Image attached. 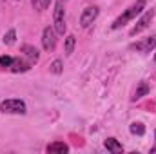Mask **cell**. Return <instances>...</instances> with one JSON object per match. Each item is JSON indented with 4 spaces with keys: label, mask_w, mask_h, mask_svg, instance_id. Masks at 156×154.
Returning <instances> with one entry per match:
<instances>
[{
    "label": "cell",
    "mask_w": 156,
    "mask_h": 154,
    "mask_svg": "<svg viewBox=\"0 0 156 154\" xmlns=\"http://www.w3.org/2000/svg\"><path fill=\"white\" fill-rule=\"evenodd\" d=\"M15 38H16V31H15V29H9V31L4 35V44H5V45H13V44H15Z\"/></svg>",
    "instance_id": "15"
},
{
    "label": "cell",
    "mask_w": 156,
    "mask_h": 154,
    "mask_svg": "<svg viewBox=\"0 0 156 154\" xmlns=\"http://www.w3.org/2000/svg\"><path fill=\"white\" fill-rule=\"evenodd\" d=\"M147 93H149V83H147V82H140V85H138L136 91H134L133 100H140V98H144Z\"/></svg>",
    "instance_id": "12"
},
{
    "label": "cell",
    "mask_w": 156,
    "mask_h": 154,
    "mask_svg": "<svg viewBox=\"0 0 156 154\" xmlns=\"http://www.w3.org/2000/svg\"><path fill=\"white\" fill-rule=\"evenodd\" d=\"M104 145H105V149H107L109 152H113V154L123 152V147H122V143L118 142L116 138H107V140L104 142Z\"/></svg>",
    "instance_id": "9"
},
{
    "label": "cell",
    "mask_w": 156,
    "mask_h": 154,
    "mask_svg": "<svg viewBox=\"0 0 156 154\" xmlns=\"http://www.w3.org/2000/svg\"><path fill=\"white\" fill-rule=\"evenodd\" d=\"M31 4H33V5H35V7H37V0H31Z\"/></svg>",
    "instance_id": "20"
},
{
    "label": "cell",
    "mask_w": 156,
    "mask_h": 154,
    "mask_svg": "<svg viewBox=\"0 0 156 154\" xmlns=\"http://www.w3.org/2000/svg\"><path fill=\"white\" fill-rule=\"evenodd\" d=\"M154 142H156V131H154ZM151 152H156V145L153 147V149H151Z\"/></svg>",
    "instance_id": "19"
},
{
    "label": "cell",
    "mask_w": 156,
    "mask_h": 154,
    "mask_svg": "<svg viewBox=\"0 0 156 154\" xmlns=\"http://www.w3.org/2000/svg\"><path fill=\"white\" fill-rule=\"evenodd\" d=\"M31 69V62L29 60H22V58H13V64L9 67L11 73H26Z\"/></svg>",
    "instance_id": "8"
},
{
    "label": "cell",
    "mask_w": 156,
    "mask_h": 154,
    "mask_svg": "<svg viewBox=\"0 0 156 154\" xmlns=\"http://www.w3.org/2000/svg\"><path fill=\"white\" fill-rule=\"evenodd\" d=\"M22 53L27 56V60H29L31 64H33V62H37V60H38V56H40L38 49H37V47H33V45H27V44H26V45H22Z\"/></svg>",
    "instance_id": "11"
},
{
    "label": "cell",
    "mask_w": 156,
    "mask_h": 154,
    "mask_svg": "<svg viewBox=\"0 0 156 154\" xmlns=\"http://www.w3.org/2000/svg\"><path fill=\"white\" fill-rule=\"evenodd\" d=\"M53 24H55V31L56 35H64L67 26H66V9L62 2L55 4V11H53Z\"/></svg>",
    "instance_id": "3"
},
{
    "label": "cell",
    "mask_w": 156,
    "mask_h": 154,
    "mask_svg": "<svg viewBox=\"0 0 156 154\" xmlns=\"http://www.w3.org/2000/svg\"><path fill=\"white\" fill-rule=\"evenodd\" d=\"M129 131H131V134H134V136H144V134H145V125H144L142 121H133V123L129 125Z\"/></svg>",
    "instance_id": "13"
},
{
    "label": "cell",
    "mask_w": 156,
    "mask_h": 154,
    "mask_svg": "<svg viewBox=\"0 0 156 154\" xmlns=\"http://www.w3.org/2000/svg\"><path fill=\"white\" fill-rule=\"evenodd\" d=\"M154 47H156V35L142 40V42L133 44V45H131V51H136V53H151Z\"/></svg>",
    "instance_id": "7"
},
{
    "label": "cell",
    "mask_w": 156,
    "mask_h": 154,
    "mask_svg": "<svg viewBox=\"0 0 156 154\" xmlns=\"http://www.w3.org/2000/svg\"><path fill=\"white\" fill-rule=\"evenodd\" d=\"M75 45H76V38H75L73 35H67V37H66V42H64V49H66V54H67V56L73 54Z\"/></svg>",
    "instance_id": "14"
},
{
    "label": "cell",
    "mask_w": 156,
    "mask_h": 154,
    "mask_svg": "<svg viewBox=\"0 0 156 154\" xmlns=\"http://www.w3.org/2000/svg\"><path fill=\"white\" fill-rule=\"evenodd\" d=\"M153 18H154V11H153V9H151V11H145V13H144V15L140 16V20L136 22V26H134V27L131 29V37H134V35L142 33L144 29H147Z\"/></svg>",
    "instance_id": "6"
},
{
    "label": "cell",
    "mask_w": 156,
    "mask_h": 154,
    "mask_svg": "<svg viewBox=\"0 0 156 154\" xmlns=\"http://www.w3.org/2000/svg\"><path fill=\"white\" fill-rule=\"evenodd\" d=\"M154 62H156V53H154Z\"/></svg>",
    "instance_id": "21"
},
{
    "label": "cell",
    "mask_w": 156,
    "mask_h": 154,
    "mask_svg": "<svg viewBox=\"0 0 156 154\" xmlns=\"http://www.w3.org/2000/svg\"><path fill=\"white\" fill-rule=\"evenodd\" d=\"M49 4H51V0H37V9L38 11H44V9L49 7Z\"/></svg>",
    "instance_id": "18"
},
{
    "label": "cell",
    "mask_w": 156,
    "mask_h": 154,
    "mask_svg": "<svg viewBox=\"0 0 156 154\" xmlns=\"http://www.w3.org/2000/svg\"><path fill=\"white\" fill-rule=\"evenodd\" d=\"M47 152H58V154H66L69 152V145L67 143H64V142H55V143H51V145H47V149H45Z\"/></svg>",
    "instance_id": "10"
},
{
    "label": "cell",
    "mask_w": 156,
    "mask_h": 154,
    "mask_svg": "<svg viewBox=\"0 0 156 154\" xmlns=\"http://www.w3.org/2000/svg\"><path fill=\"white\" fill-rule=\"evenodd\" d=\"M0 111L4 114H26L27 105H26V102H22L18 98H7L0 103Z\"/></svg>",
    "instance_id": "2"
},
{
    "label": "cell",
    "mask_w": 156,
    "mask_h": 154,
    "mask_svg": "<svg viewBox=\"0 0 156 154\" xmlns=\"http://www.w3.org/2000/svg\"><path fill=\"white\" fill-rule=\"evenodd\" d=\"M42 47L47 53L55 51V47H56V31H55V27H45L44 29V33H42Z\"/></svg>",
    "instance_id": "5"
},
{
    "label": "cell",
    "mask_w": 156,
    "mask_h": 154,
    "mask_svg": "<svg viewBox=\"0 0 156 154\" xmlns=\"http://www.w3.org/2000/svg\"><path fill=\"white\" fill-rule=\"evenodd\" d=\"M62 71H64L62 60H55V62L51 64V73H53V75H62Z\"/></svg>",
    "instance_id": "16"
},
{
    "label": "cell",
    "mask_w": 156,
    "mask_h": 154,
    "mask_svg": "<svg viewBox=\"0 0 156 154\" xmlns=\"http://www.w3.org/2000/svg\"><path fill=\"white\" fill-rule=\"evenodd\" d=\"M145 9V0H136L133 5H129L125 11H123V15H120L116 20L113 22V29H120V27H123L127 22H131V20H134L138 15H142V11Z\"/></svg>",
    "instance_id": "1"
},
{
    "label": "cell",
    "mask_w": 156,
    "mask_h": 154,
    "mask_svg": "<svg viewBox=\"0 0 156 154\" xmlns=\"http://www.w3.org/2000/svg\"><path fill=\"white\" fill-rule=\"evenodd\" d=\"M98 15H100V9L96 7V5H89V7H85L83 11H82V15H80V26L85 29V27H89L96 18H98Z\"/></svg>",
    "instance_id": "4"
},
{
    "label": "cell",
    "mask_w": 156,
    "mask_h": 154,
    "mask_svg": "<svg viewBox=\"0 0 156 154\" xmlns=\"http://www.w3.org/2000/svg\"><path fill=\"white\" fill-rule=\"evenodd\" d=\"M11 64H13V58L11 56H7V54L0 56V67H11Z\"/></svg>",
    "instance_id": "17"
}]
</instances>
